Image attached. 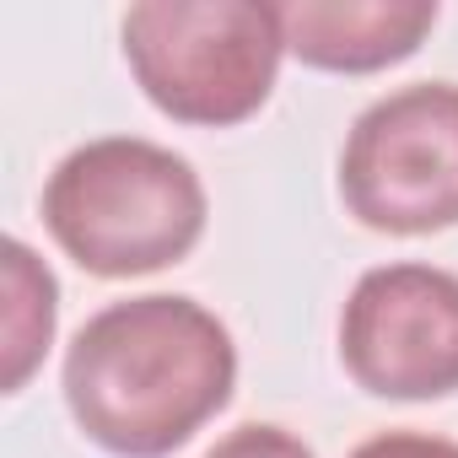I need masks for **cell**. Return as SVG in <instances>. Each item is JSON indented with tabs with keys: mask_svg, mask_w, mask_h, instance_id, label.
Returning a JSON list of instances; mask_svg holds the SVG:
<instances>
[{
	"mask_svg": "<svg viewBox=\"0 0 458 458\" xmlns=\"http://www.w3.org/2000/svg\"><path fill=\"white\" fill-rule=\"evenodd\" d=\"M238 383V345L194 297H130L92 313L65 351L71 420L119 458H167Z\"/></svg>",
	"mask_w": 458,
	"mask_h": 458,
	"instance_id": "1",
	"label": "cell"
},
{
	"mask_svg": "<svg viewBox=\"0 0 458 458\" xmlns=\"http://www.w3.org/2000/svg\"><path fill=\"white\" fill-rule=\"evenodd\" d=\"M44 226L87 276H151L199 243L205 183L189 157L157 140L103 135L76 146L49 173Z\"/></svg>",
	"mask_w": 458,
	"mask_h": 458,
	"instance_id": "2",
	"label": "cell"
},
{
	"mask_svg": "<svg viewBox=\"0 0 458 458\" xmlns=\"http://www.w3.org/2000/svg\"><path fill=\"white\" fill-rule=\"evenodd\" d=\"M119 38L151 108L210 130L254 119L286 55L281 6L265 0H140Z\"/></svg>",
	"mask_w": 458,
	"mask_h": 458,
	"instance_id": "3",
	"label": "cell"
},
{
	"mask_svg": "<svg viewBox=\"0 0 458 458\" xmlns=\"http://www.w3.org/2000/svg\"><path fill=\"white\" fill-rule=\"evenodd\" d=\"M345 210L394 238L442 233L458 221V87L415 81L377 98L340 151Z\"/></svg>",
	"mask_w": 458,
	"mask_h": 458,
	"instance_id": "4",
	"label": "cell"
},
{
	"mask_svg": "<svg viewBox=\"0 0 458 458\" xmlns=\"http://www.w3.org/2000/svg\"><path fill=\"white\" fill-rule=\"evenodd\" d=\"M340 361L377 399L458 394V276L437 265L367 270L340 313Z\"/></svg>",
	"mask_w": 458,
	"mask_h": 458,
	"instance_id": "5",
	"label": "cell"
},
{
	"mask_svg": "<svg viewBox=\"0 0 458 458\" xmlns=\"http://www.w3.org/2000/svg\"><path fill=\"white\" fill-rule=\"evenodd\" d=\"M286 49L335 76H367L410 60L437 28V0H292L281 6Z\"/></svg>",
	"mask_w": 458,
	"mask_h": 458,
	"instance_id": "6",
	"label": "cell"
},
{
	"mask_svg": "<svg viewBox=\"0 0 458 458\" xmlns=\"http://www.w3.org/2000/svg\"><path fill=\"white\" fill-rule=\"evenodd\" d=\"M0 270H6V318H0V388L17 394L49 340H55V313H60V292H55V276L49 265L22 243V238H6L0 243Z\"/></svg>",
	"mask_w": 458,
	"mask_h": 458,
	"instance_id": "7",
	"label": "cell"
},
{
	"mask_svg": "<svg viewBox=\"0 0 458 458\" xmlns=\"http://www.w3.org/2000/svg\"><path fill=\"white\" fill-rule=\"evenodd\" d=\"M205 458H313V447L302 437H292L286 426H238V431H226Z\"/></svg>",
	"mask_w": 458,
	"mask_h": 458,
	"instance_id": "8",
	"label": "cell"
},
{
	"mask_svg": "<svg viewBox=\"0 0 458 458\" xmlns=\"http://www.w3.org/2000/svg\"><path fill=\"white\" fill-rule=\"evenodd\" d=\"M351 458H458V442L431 431H383V437H367Z\"/></svg>",
	"mask_w": 458,
	"mask_h": 458,
	"instance_id": "9",
	"label": "cell"
}]
</instances>
